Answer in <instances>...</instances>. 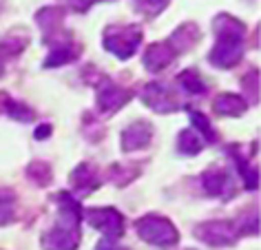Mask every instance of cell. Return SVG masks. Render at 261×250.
Masks as SVG:
<instances>
[{"instance_id":"30bf717a","label":"cell","mask_w":261,"mask_h":250,"mask_svg":"<svg viewBox=\"0 0 261 250\" xmlns=\"http://www.w3.org/2000/svg\"><path fill=\"white\" fill-rule=\"evenodd\" d=\"M204 188L213 197H230L232 195V180L219 166H213L204 173Z\"/></svg>"},{"instance_id":"9c48e42d","label":"cell","mask_w":261,"mask_h":250,"mask_svg":"<svg viewBox=\"0 0 261 250\" xmlns=\"http://www.w3.org/2000/svg\"><path fill=\"white\" fill-rule=\"evenodd\" d=\"M153 129L146 122H135L122 131V148L124 151H140L151 144Z\"/></svg>"},{"instance_id":"ac0fdd59","label":"cell","mask_w":261,"mask_h":250,"mask_svg":"<svg viewBox=\"0 0 261 250\" xmlns=\"http://www.w3.org/2000/svg\"><path fill=\"white\" fill-rule=\"evenodd\" d=\"M191 120H193V124H195V131H197V133H201V137H204V140H215V131H213L211 122H208L204 115L197 113V111H193V113H191Z\"/></svg>"},{"instance_id":"5b68a950","label":"cell","mask_w":261,"mask_h":250,"mask_svg":"<svg viewBox=\"0 0 261 250\" xmlns=\"http://www.w3.org/2000/svg\"><path fill=\"white\" fill-rule=\"evenodd\" d=\"M84 217L93 228L102 230L107 239H115L124 233V217L113 208H89Z\"/></svg>"},{"instance_id":"d6986e66","label":"cell","mask_w":261,"mask_h":250,"mask_svg":"<svg viewBox=\"0 0 261 250\" xmlns=\"http://www.w3.org/2000/svg\"><path fill=\"white\" fill-rule=\"evenodd\" d=\"M67 3H69L75 11H87V9L91 7V5L97 3V0H67Z\"/></svg>"},{"instance_id":"5bb4252c","label":"cell","mask_w":261,"mask_h":250,"mask_svg":"<svg viewBox=\"0 0 261 250\" xmlns=\"http://www.w3.org/2000/svg\"><path fill=\"white\" fill-rule=\"evenodd\" d=\"M177 146L184 155H197L199 151L206 146V140L195 129H186V131H181L177 137Z\"/></svg>"},{"instance_id":"8fae6325","label":"cell","mask_w":261,"mask_h":250,"mask_svg":"<svg viewBox=\"0 0 261 250\" xmlns=\"http://www.w3.org/2000/svg\"><path fill=\"white\" fill-rule=\"evenodd\" d=\"M71 186H73V190L80 197H87L89 193H93L100 186V175L95 173V168L91 164H82L71 175Z\"/></svg>"},{"instance_id":"7c38bea8","label":"cell","mask_w":261,"mask_h":250,"mask_svg":"<svg viewBox=\"0 0 261 250\" xmlns=\"http://www.w3.org/2000/svg\"><path fill=\"white\" fill-rule=\"evenodd\" d=\"M175 58V51L168 42H158V44H151L148 51L144 54V67L148 71H162L164 67L173 62Z\"/></svg>"},{"instance_id":"52a82bcc","label":"cell","mask_w":261,"mask_h":250,"mask_svg":"<svg viewBox=\"0 0 261 250\" xmlns=\"http://www.w3.org/2000/svg\"><path fill=\"white\" fill-rule=\"evenodd\" d=\"M142 100H144L153 111H158V113H168V111L179 107L177 93L171 91V87L164 84V82L148 84V87L142 91Z\"/></svg>"},{"instance_id":"8992f818","label":"cell","mask_w":261,"mask_h":250,"mask_svg":"<svg viewBox=\"0 0 261 250\" xmlns=\"http://www.w3.org/2000/svg\"><path fill=\"white\" fill-rule=\"evenodd\" d=\"M199 237L204 243H208V246H230V243L237 241V230H234V226L230 221H206L201 223V226H197V233H195Z\"/></svg>"},{"instance_id":"7a4b0ae2","label":"cell","mask_w":261,"mask_h":250,"mask_svg":"<svg viewBox=\"0 0 261 250\" xmlns=\"http://www.w3.org/2000/svg\"><path fill=\"white\" fill-rule=\"evenodd\" d=\"M215 34H217V42L211 51V62L219 69L234 67L244 56V22L232 16H219L215 18Z\"/></svg>"},{"instance_id":"4fadbf2b","label":"cell","mask_w":261,"mask_h":250,"mask_svg":"<svg viewBox=\"0 0 261 250\" xmlns=\"http://www.w3.org/2000/svg\"><path fill=\"white\" fill-rule=\"evenodd\" d=\"M215 111H217L219 115L234 117V115H241L246 111V102H244V97H239L234 93H224L215 100Z\"/></svg>"},{"instance_id":"2e32d148","label":"cell","mask_w":261,"mask_h":250,"mask_svg":"<svg viewBox=\"0 0 261 250\" xmlns=\"http://www.w3.org/2000/svg\"><path fill=\"white\" fill-rule=\"evenodd\" d=\"M16 217V197L9 190H0V226L9 223Z\"/></svg>"},{"instance_id":"ffe728a7","label":"cell","mask_w":261,"mask_h":250,"mask_svg":"<svg viewBox=\"0 0 261 250\" xmlns=\"http://www.w3.org/2000/svg\"><path fill=\"white\" fill-rule=\"evenodd\" d=\"M97 250H128V248H122V246H115L111 239H104L97 243Z\"/></svg>"},{"instance_id":"ba28073f","label":"cell","mask_w":261,"mask_h":250,"mask_svg":"<svg viewBox=\"0 0 261 250\" xmlns=\"http://www.w3.org/2000/svg\"><path fill=\"white\" fill-rule=\"evenodd\" d=\"M130 100V93L126 89H120L117 84H113L111 80H104L97 89V109L102 113H115L117 109H122L124 104Z\"/></svg>"},{"instance_id":"6da1fadb","label":"cell","mask_w":261,"mask_h":250,"mask_svg":"<svg viewBox=\"0 0 261 250\" xmlns=\"http://www.w3.org/2000/svg\"><path fill=\"white\" fill-rule=\"evenodd\" d=\"M60 206V217L58 223L42 237L44 250H75L80 243V219L82 210L77 202L69 193H58L56 197Z\"/></svg>"},{"instance_id":"3957f363","label":"cell","mask_w":261,"mask_h":250,"mask_svg":"<svg viewBox=\"0 0 261 250\" xmlns=\"http://www.w3.org/2000/svg\"><path fill=\"white\" fill-rule=\"evenodd\" d=\"M135 228H138V235L144 239L146 243L151 246H158V248H171L179 241V235L175 226L164 217H158V215H146L142 219L135 221Z\"/></svg>"},{"instance_id":"277c9868","label":"cell","mask_w":261,"mask_h":250,"mask_svg":"<svg viewBox=\"0 0 261 250\" xmlns=\"http://www.w3.org/2000/svg\"><path fill=\"white\" fill-rule=\"evenodd\" d=\"M142 42V29L135 24H124V27H109L104 31V47L111 54L126 60L138 51Z\"/></svg>"},{"instance_id":"9a60e30c","label":"cell","mask_w":261,"mask_h":250,"mask_svg":"<svg viewBox=\"0 0 261 250\" xmlns=\"http://www.w3.org/2000/svg\"><path fill=\"white\" fill-rule=\"evenodd\" d=\"M177 82L181 84V89L188 91V93H193V95H199V93H204V91H206L204 80H201L199 73H197V71H193V69L191 71H184V73H179Z\"/></svg>"},{"instance_id":"e0dca14e","label":"cell","mask_w":261,"mask_h":250,"mask_svg":"<svg viewBox=\"0 0 261 250\" xmlns=\"http://www.w3.org/2000/svg\"><path fill=\"white\" fill-rule=\"evenodd\" d=\"M168 5V0H135V7L138 11H142L144 16H158L162 9Z\"/></svg>"}]
</instances>
